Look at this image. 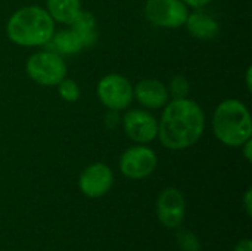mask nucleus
<instances>
[{
	"mask_svg": "<svg viewBox=\"0 0 252 251\" xmlns=\"http://www.w3.org/2000/svg\"><path fill=\"white\" fill-rule=\"evenodd\" d=\"M114 183L112 170L103 163H94L86 167L78 179L80 191L89 198H100L106 195Z\"/></svg>",
	"mask_w": 252,
	"mask_h": 251,
	"instance_id": "obj_8",
	"label": "nucleus"
},
{
	"mask_svg": "<svg viewBox=\"0 0 252 251\" xmlns=\"http://www.w3.org/2000/svg\"><path fill=\"white\" fill-rule=\"evenodd\" d=\"M71 28L78 34L84 47H90L97 40V30H96V19L90 12L81 10L75 19L69 24Z\"/></svg>",
	"mask_w": 252,
	"mask_h": 251,
	"instance_id": "obj_15",
	"label": "nucleus"
},
{
	"mask_svg": "<svg viewBox=\"0 0 252 251\" xmlns=\"http://www.w3.org/2000/svg\"><path fill=\"white\" fill-rule=\"evenodd\" d=\"M235 251H252V241L250 238H245V240H241L236 246Z\"/></svg>",
	"mask_w": 252,
	"mask_h": 251,
	"instance_id": "obj_20",
	"label": "nucleus"
},
{
	"mask_svg": "<svg viewBox=\"0 0 252 251\" xmlns=\"http://www.w3.org/2000/svg\"><path fill=\"white\" fill-rule=\"evenodd\" d=\"M186 6H192V7H196V9H199V7H202V6H205V4H208L211 0H182Z\"/></svg>",
	"mask_w": 252,
	"mask_h": 251,
	"instance_id": "obj_21",
	"label": "nucleus"
},
{
	"mask_svg": "<svg viewBox=\"0 0 252 251\" xmlns=\"http://www.w3.org/2000/svg\"><path fill=\"white\" fill-rule=\"evenodd\" d=\"M244 204H245V210H247V215L251 217L252 216V189L248 188L245 195H244Z\"/></svg>",
	"mask_w": 252,
	"mask_h": 251,
	"instance_id": "obj_19",
	"label": "nucleus"
},
{
	"mask_svg": "<svg viewBox=\"0 0 252 251\" xmlns=\"http://www.w3.org/2000/svg\"><path fill=\"white\" fill-rule=\"evenodd\" d=\"M49 47V50L58 53V55H75L80 53L81 49L84 47L81 38L78 37V34L69 28V30H63L59 31L56 34L52 36V38L49 40V43L46 44Z\"/></svg>",
	"mask_w": 252,
	"mask_h": 251,
	"instance_id": "obj_13",
	"label": "nucleus"
},
{
	"mask_svg": "<svg viewBox=\"0 0 252 251\" xmlns=\"http://www.w3.org/2000/svg\"><path fill=\"white\" fill-rule=\"evenodd\" d=\"M97 98L111 111H121L133 102V86L120 74H108L97 83Z\"/></svg>",
	"mask_w": 252,
	"mask_h": 251,
	"instance_id": "obj_5",
	"label": "nucleus"
},
{
	"mask_svg": "<svg viewBox=\"0 0 252 251\" xmlns=\"http://www.w3.org/2000/svg\"><path fill=\"white\" fill-rule=\"evenodd\" d=\"M145 15L157 27L179 28L185 25L189 12L182 0H148Z\"/></svg>",
	"mask_w": 252,
	"mask_h": 251,
	"instance_id": "obj_6",
	"label": "nucleus"
},
{
	"mask_svg": "<svg viewBox=\"0 0 252 251\" xmlns=\"http://www.w3.org/2000/svg\"><path fill=\"white\" fill-rule=\"evenodd\" d=\"M213 130L223 145L241 148L252 136L251 115L248 108L238 99L223 101L214 111Z\"/></svg>",
	"mask_w": 252,
	"mask_h": 251,
	"instance_id": "obj_3",
	"label": "nucleus"
},
{
	"mask_svg": "<svg viewBox=\"0 0 252 251\" xmlns=\"http://www.w3.org/2000/svg\"><path fill=\"white\" fill-rule=\"evenodd\" d=\"M133 95L136 96L137 102L148 109H158L167 105L170 95L167 86L155 78L142 80L133 87Z\"/></svg>",
	"mask_w": 252,
	"mask_h": 251,
	"instance_id": "obj_11",
	"label": "nucleus"
},
{
	"mask_svg": "<svg viewBox=\"0 0 252 251\" xmlns=\"http://www.w3.org/2000/svg\"><path fill=\"white\" fill-rule=\"evenodd\" d=\"M6 33L18 46H46L55 34V21L40 6H27L16 10L7 21Z\"/></svg>",
	"mask_w": 252,
	"mask_h": 251,
	"instance_id": "obj_2",
	"label": "nucleus"
},
{
	"mask_svg": "<svg viewBox=\"0 0 252 251\" xmlns=\"http://www.w3.org/2000/svg\"><path fill=\"white\" fill-rule=\"evenodd\" d=\"M204 130L205 114L195 101L182 98L167 102L158 124V136L165 148L173 151L190 148L201 139Z\"/></svg>",
	"mask_w": 252,
	"mask_h": 251,
	"instance_id": "obj_1",
	"label": "nucleus"
},
{
	"mask_svg": "<svg viewBox=\"0 0 252 251\" xmlns=\"http://www.w3.org/2000/svg\"><path fill=\"white\" fill-rule=\"evenodd\" d=\"M124 132L137 143L152 142L158 136V121L145 109H130L123 118Z\"/></svg>",
	"mask_w": 252,
	"mask_h": 251,
	"instance_id": "obj_10",
	"label": "nucleus"
},
{
	"mask_svg": "<svg viewBox=\"0 0 252 251\" xmlns=\"http://www.w3.org/2000/svg\"><path fill=\"white\" fill-rule=\"evenodd\" d=\"M186 213V203L183 194L176 188L164 189L157 201V215L159 222L168 228L176 229L183 223Z\"/></svg>",
	"mask_w": 252,
	"mask_h": 251,
	"instance_id": "obj_9",
	"label": "nucleus"
},
{
	"mask_svg": "<svg viewBox=\"0 0 252 251\" xmlns=\"http://www.w3.org/2000/svg\"><path fill=\"white\" fill-rule=\"evenodd\" d=\"M58 92H59V96L66 102H75L80 99V95H81L78 84L69 78H63L62 81H59Z\"/></svg>",
	"mask_w": 252,
	"mask_h": 251,
	"instance_id": "obj_17",
	"label": "nucleus"
},
{
	"mask_svg": "<svg viewBox=\"0 0 252 251\" xmlns=\"http://www.w3.org/2000/svg\"><path fill=\"white\" fill-rule=\"evenodd\" d=\"M251 74H252V68H251V67H250V68L247 70V87H248V90H251V89H252Z\"/></svg>",
	"mask_w": 252,
	"mask_h": 251,
	"instance_id": "obj_23",
	"label": "nucleus"
},
{
	"mask_svg": "<svg viewBox=\"0 0 252 251\" xmlns=\"http://www.w3.org/2000/svg\"><path fill=\"white\" fill-rule=\"evenodd\" d=\"M167 89H168V95H171L173 99H182V98H188L190 92V84L185 75H174L170 81V87Z\"/></svg>",
	"mask_w": 252,
	"mask_h": 251,
	"instance_id": "obj_16",
	"label": "nucleus"
},
{
	"mask_svg": "<svg viewBox=\"0 0 252 251\" xmlns=\"http://www.w3.org/2000/svg\"><path fill=\"white\" fill-rule=\"evenodd\" d=\"M241 148H244V155L247 158V161H251L252 160V141H247Z\"/></svg>",
	"mask_w": 252,
	"mask_h": 251,
	"instance_id": "obj_22",
	"label": "nucleus"
},
{
	"mask_svg": "<svg viewBox=\"0 0 252 251\" xmlns=\"http://www.w3.org/2000/svg\"><path fill=\"white\" fill-rule=\"evenodd\" d=\"M158 164V157L154 149L137 145L128 148L120 160V170L128 179H145L154 173Z\"/></svg>",
	"mask_w": 252,
	"mask_h": 251,
	"instance_id": "obj_7",
	"label": "nucleus"
},
{
	"mask_svg": "<svg viewBox=\"0 0 252 251\" xmlns=\"http://www.w3.org/2000/svg\"><path fill=\"white\" fill-rule=\"evenodd\" d=\"M177 244L183 251H201L199 238L190 231H182L177 234Z\"/></svg>",
	"mask_w": 252,
	"mask_h": 251,
	"instance_id": "obj_18",
	"label": "nucleus"
},
{
	"mask_svg": "<svg viewBox=\"0 0 252 251\" xmlns=\"http://www.w3.org/2000/svg\"><path fill=\"white\" fill-rule=\"evenodd\" d=\"M47 12L53 21L71 24L81 12L80 0H47Z\"/></svg>",
	"mask_w": 252,
	"mask_h": 251,
	"instance_id": "obj_14",
	"label": "nucleus"
},
{
	"mask_svg": "<svg viewBox=\"0 0 252 251\" xmlns=\"http://www.w3.org/2000/svg\"><path fill=\"white\" fill-rule=\"evenodd\" d=\"M27 74L40 86H58L66 75V65L61 55L52 50H41L28 58Z\"/></svg>",
	"mask_w": 252,
	"mask_h": 251,
	"instance_id": "obj_4",
	"label": "nucleus"
},
{
	"mask_svg": "<svg viewBox=\"0 0 252 251\" xmlns=\"http://www.w3.org/2000/svg\"><path fill=\"white\" fill-rule=\"evenodd\" d=\"M185 25L188 27V31L199 40H213L220 33L219 22L213 16H210L201 10L189 13Z\"/></svg>",
	"mask_w": 252,
	"mask_h": 251,
	"instance_id": "obj_12",
	"label": "nucleus"
}]
</instances>
